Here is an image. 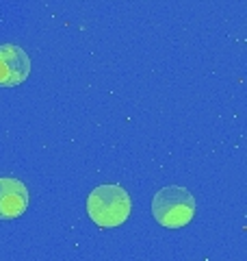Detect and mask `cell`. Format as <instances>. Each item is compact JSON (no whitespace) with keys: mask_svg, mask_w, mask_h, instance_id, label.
<instances>
[{"mask_svg":"<svg viewBox=\"0 0 247 261\" xmlns=\"http://www.w3.org/2000/svg\"><path fill=\"white\" fill-rule=\"evenodd\" d=\"M130 209H133V202L128 192L115 183L98 185L87 198L89 218L102 228H115L123 224L130 216Z\"/></svg>","mask_w":247,"mask_h":261,"instance_id":"cell-1","label":"cell"},{"mask_svg":"<svg viewBox=\"0 0 247 261\" xmlns=\"http://www.w3.org/2000/svg\"><path fill=\"white\" fill-rule=\"evenodd\" d=\"M193 194L180 185H167L152 198V216L165 228H182L195 218Z\"/></svg>","mask_w":247,"mask_h":261,"instance_id":"cell-2","label":"cell"},{"mask_svg":"<svg viewBox=\"0 0 247 261\" xmlns=\"http://www.w3.org/2000/svg\"><path fill=\"white\" fill-rule=\"evenodd\" d=\"M28 209V190L18 178H0V220H15Z\"/></svg>","mask_w":247,"mask_h":261,"instance_id":"cell-4","label":"cell"},{"mask_svg":"<svg viewBox=\"0 0 247 261\" xmlns=\"http://www.w3.org/2000/svg\"><path fill=\"white\" fill-rule=\"evenodd\" d=\"M30 74V57L15 44H0V87H18Z\"/></svg>","mask_w":247,"mask_h":261,"instance_id":"cell-3","label":"cell"}]
</instances>
